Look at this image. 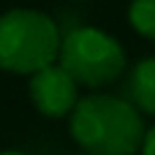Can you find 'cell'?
<instances>
[{
    "label": "cell",
    "instance_id": "cell-1",
    "mask_svg": "<svg viewBox=\"0 0 155 155\" xmlns=\"http://www.w3.org/2000/svg\"><path fill=\"white\" fill-rule=\"evenodd\" d=\"M70 137L85 155H134L145 134L142 114L124 96L91 93L70 114Z\"/></svg>",
    "mask_w": 155,
    "mask_h": 155
},
{
    "label": "cell",
    "instance_id": "cell-2",
    "mask_svg": "<svg viewBox=\"0 0 155 155\" xmlns=\"http://www.w3.org/2000/svg\"><path fill=\"white\" fill-rule=\"evenodd\" d=\"M62 31L44 11L13 8L0 16V70L31 75L57 62Z\"/></svg>",
    "mask_w": 155,
    "mask_h": 155
},
{
    "label": "cell",
    "instance_id": "cell-3",
    "mask_svg": "<svg viewBox=\"0 0 155 155\" xmlns=\"http://www.w3.org/2000/svg\"><path fill=\"white\" fill-rule=\"evenodd\" d=\"M57 62L78 85L101 91L127 72V52L109 31L96 26L67 28L60 39Z\"/></svg>",
    "mask_w": 155,
    "mask_h": 155
},
{
    "label": "cell",
    "instance_id": "cell-4",
    "mask_svg": "<svg viewBox=\"0 0 155 155\" xmlns=\"http://www.w3.org/2000/svg\"><path fill=\"white\" fill-rule=\"evenodd\" d=\"M78 88L80 85L72 80V75L60 62L44 65L28 78V98H31L34 109L47 119H62L70 114L80 98Z\"/></svg>",
    "mask_w": 155,
    "mask_h": 155
},
{
    "label": "cell",
    "instance_id": "cell-5",
    "mask_svg": "<svg viewBox=\"0 0 155 155\" xmlns=\"http://www.w3.org/2000/svg\"><path fill=\"white\" fill-rule=\"evenodd\" d=\"M124 98L140 114L155 116V57H142L124 78Z\"/></svg>",
    "mask_w": 155,
    "mask_h": 155
},
{
    "label": "cell",
    "instance_id": "cell-6",
    "mask_svg": "<svg viewBox=\"0 0 155 155\" xmlns=\"http://www.w3.org/2000/svg\"><path fill=\"white\" fill-rule=\"evenodd\" d=\"M127 18L142 39L155 41V0H129Z\"/></svg>",
    "mask_w": 155,
    "mask_h": 155
},
{
    "label": "cell",
    "instance_id": "cell-7",
    "mask_svg": "<svg viewBox=\"0 0 155 155\" xmlns=\"http://www.w3.org/2000/svg\"><path fill=\"white\" fill-rule=\"evenodd\" d=\"M140 153L142 155H155V127L145 129L142 142H140Z\"/></svg>",
    "mask_w": 155,
    "mask_h": 155
},
{
    "label": "cell",
    "instance_id": "cell-8",
    "mask_svg": "<svg viewBox=\"0 0 155 155\" xmlns=\"http://www.w3.org/2000/svg\"><path fill=\"white\" fill-rule=\"evenodd\" d=\"M0 155H26V153H18V150H0Z\"/></svg>",
    "mask_w": 155,
    "mask_h": 155
},
{
    "label": "cell",
    "instance_id": "cell-9",
    "mask_svg": "<svg viewBox=\"0 0 155 155\" xmlns=\"http://www.w3.org/2000/svg\"><path fill=\"white\" fill-rule=\"evenodd\" d=\"M70 3H85V0H70Z\"/></svg>",
    "mask_w": 155,
    "mask_h": 155
},
{
    "label": "cell",
    "instance_id": "cell-10",
    "mask_svg": "<svg viewBox=\"0 0 155 155\" xmlns=\"http://www.w3.org/2000/svg\"><path fill=\"white\" fill-rule=\"evenodd\" d=\"M83 155H85V153H83Z\"/></svg>",
    "mask_w": 155,
    "mask_h": 155
}]
</instances>
